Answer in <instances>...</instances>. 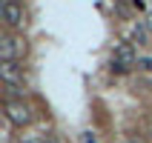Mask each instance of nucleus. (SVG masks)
Segmentation results:
<instances>
[{
	"instance_id": "f257e3e1",
	"label": "nucleus",
	"mask_w": 152,
	"mask_h": 143,
	"mask_svg": "<svg viewBox=\"0 0 152 143\" xmlns=\"http://www.w3.org/2000/svg\"><path fill=\"white\" fill-rule=\"evenodd\" d=\"M138 63L135 54V43H118L115 52H112V72H126L129 66Z\"/></svg>"
},
{
	"instance_id": "f03ea898",
	"label": "nucleus",
	"mask_w": 152,
	"mask_h": 143,
	"mask_svg": "<svg viewBox=\"0 0 152 143\" xmlns=\"http://www.w3.org/2000/svg\"><path fill=\"white\" fill-rule=\"evenodd\" d=\"M6 120L12 126L23 129V126L32 123V109H29L23 100H6Z\"/></svg>"
},
{
	"instance_id": "7ed1b4c3",
	"label": "nucleus",
	"mask_w": 152,
	"mask_h": 143,
	"mask_svg": "<svg viewBox=\"0 0 152 143\" xmlns=\"http://www.w3.org/2000/svg\"><path fill=\"white\" fill-rule=\"evenodd\" d=\"M23 52H26V40H23V37L9 34V37L0 40V57H3V63H15Z\"/></svg>"
},
{
	"instance_id": "20e7f679",
	"label": "nucleus",
	"mask_w": 152,
	"mask_h": 143,
	"mask_svg": "<svg viewBox=\"0 0 152 143\" xmlns=\"http://www.w3.org/2000/svg\"><path fill=\"white\" fill-rule=\"evenodd\" d=\"M3 20L12 29H20L23 26V9L17 6V3H3Z\"/></svg>"
},
{
	"instance_id": "39448f33",
	"label": "nucleus",
	"mask_w": 152,
	"mask_h": 143,
	"mask_svg": "<svg viewBox=\"0 0 152 143\" xmlns=\"http://www.w3.org/2000/svg\"><path fill=\"white\" fill-rule=\"evenodd\" d=\"M0 75H3V83L6 86H20L23 83V72L17 69V63H3L0 66Z\"/></svg>"
},
{
	"instance_id": "423d86ee",
	"label": "nucleus",
	"mask_w": 152,
	"mask_h": 143,
	"mask_svg": "<svg viewBox=\"0 0 152 143\" xmlns=\"http://www.w3.org/2000/svg\"><path fill=\"white\" fill-rule=\"evenodd\" d=\"M146 34H149V29L138 23V26H135V32H132V40H135L138 46H146Z\"/></svg>"
},
{
	"instance_id": "0eeeda50",
	"label": "nucleus",
	"mask_w": 152,
	"mask_h": 143,
	"mask_svg": "<svg viewBox=\"0 0 152 143\" xmlns=\"http://www.w3.org/2000/svg\"><path fill=\"white\" fill-rule=\"evenodd\" d=\"M83 143H98V135L95 132H83Z\"/></svg>"
},
{
	"instance_id": "6e6552de",
	"label": "nucleus",
	"mask_w": 152,
	"mask_h": 143,
	"mask_svg": "<svg viewBox=\"0 0 152 143\" xmlns=\"http://www.w3.org/2000/svg\"><path fill=\"white\" fill-rule=\"evenodd\" d=\"M144 26H146V29H149V32H152V15L146 17V23H144Z\"/></svg>"
},
{
	"instance_id": "1a4fd4ad",
	"label": "nucleus",
	"mask_w": 152,
	"mask_h": 143,
	"mask_svg": "<svg viewBox=\"0 0 152 143\" xmlns=\"http://www.w3.org/2000/svg\"><path fill=\"white\" fill-rule=\"evenodd\" d=\"M149 135H152V120H149Z\"/></svg>"
},
{
	"instance_id": "9d476101",
	"label": "nucleus",
	"mask_w": 152,
	"mask_h": 143,
	"mask_svg": "<svg viewBox=\"0 0 152 143\" xmlns=\"http://www.w3.org/2000/svg\"><path fill=\"white\" fill-rule=\"evenodd\" d=\"M132 143H141V140H132Z\"/></svg>"
}]
</instances>
